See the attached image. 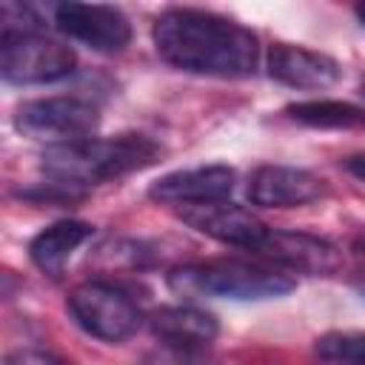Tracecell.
Wrapping results in <instances>:
<instances>
[{
	"instance_id": "6da1fadb",
	"label": "cell",
	"mask_w": 365,
	"mask_h": 365,
	"mask_svg": "<svg viewBox=\"0 0 365 365\" xmlns=\"http://www.w3.org/2000/svg\"><path fill=\"white\" fill-rule=\"evenodd\" d=\"M151 40L168 66L188 74L240 80L257 74L259 66L257 34L205 9H165L151 26Z\"/></svg>"
},
{
	"instance_id": "7a4b0ae2",
	"label": "cell",
	"mask_w": 365,
	"mask_h": 365,
	"mask_svg": "<svg viewBox=\"0 0 365 365\" xmlns=\"http://www.w3.org/2000/svg\"><path fill=\"white\" fill-rule=\"evenodd\" d=\"M163 154V145L145 134H117V137H86L74 143L46 145L40 154V168L48 180L88 188L131 171L151 165Z\"/></svg>"
},
{
	"instance_id": "3957f363",
	"label": "cell",
	"mask_w": 365,
	"mask_h": 365,
	"mask_svg": "<svg viewBox=\"0 0 365 365\" xmlns=\"http://www.w3.org/2000/svg\"><path fill=\"white\" fill-rule=\"evenodd\" d=\"M294 277L262 262L245 259H208L180 265L168 274V288L180 297H217V299H274L294 291Z\"/></svg>"
},
{
	"instance_id": "277c9868",
	"label": "cell",
	"mask_w": 365,
	"mask_h": 365,
	"mask_svg": "<svg viewBox=\"0 0 365 365\" xmlns=\"http://www.w3.org/2000/svg\"><path fill=\"white\" fill-rule=\"evenodd\" d=\"M66 308L88 336L103 342H123L134 336L143 325L140 305L123 288L100 279H88L71 288Z\"/></svg>"
},
{
	"instance_id": "5b68a950",
	"label": "cell",
	"mask_w": 365,
	"mask_h": 365,
	"mask_svg": "<svg viewBox=\"0 0 365 365\" xmlns=\"http://www.w3.org/2000/svg\"><path fill=\"white\" fill-rule=\"evenodd\" d=\"M77 66L71 46L40 31H3L0 34V74L14 86L57 83Z\"/></svg>"
},
{
	"instance_id": "8992f818",
	"label": "cell",
	"mask_w": 365,
	"mask_h": 365,
	"mask_svg": "<svg viewBox=\"0 0 365 365\" xmlns=\"http://www.w3.org/2000/svg\"><path fill=\"white\" fill-rule=\"evenodd\" d=\"M97 125H100V108L91 100L74 94L26 100L14 111V128L23 137L48 145L86 140L97 131Z\"/></svg>"
},
{
	"instance_id": "52a82bcc",
	"label": "cell",
	"mask_w": 365,
	"mask_h": 365,
	"mask_svg": "<svg viewBox=\"0 0 365 365\" xmlns=\"http://www.w3.org/2000/svg\"><path fill=\"white\" fill-rule=\"evenodd\" d=\"M57 31L97 54H120L131 43V23L117 6L106 3H57L51 6Z\"/></svg>"
},
{
	"instance_id": "ba28073f",
	"label": "cell",
	"mask_w": 365,
	"mask_h": 365,
	"mask_svg": "<svg viewBox=\"0 0 365 365\" xmlns=\"http://www.w3.org/2000/svg\"><path fill=\"white\" fill-rule=\"evenodd\" d=\"M254 254L279 271H299L311 277H331L342 265V254L334 242L305 231L268 228V234L254 248Z\"/></svg>"
},
{
	"instance_id": "9c48e42d",
	"label": "cell",
	"mask_w": 365,
	"mask_h": 365,
	"mask_svg": "<svg viewBox=\"0 0 365 365\" xmlns=\"http://www.w3.org/2000/svg\"><path fill=\"white\" fill-rule=\"evenodd\" d=\"M234 185H237V171L231 165L214 163V165H194V168H177L163 174L148 185V197L154 202L185 208V205L228 200Z\"/></svg>"
},
{
	"instance_id": "30bf717a",
	"label": "cell",
	"mask_w": 365,
	"mask_h": 365,
	"mask_svg": "<svg viewBox=\"0 0 365 365\" xmlns=\"http://www.w3.org/2000/svg\"><path fill=\"white\" fill-rule=\"evenodd\" d=\"M177 214L194 231H200V234H205V237H211L217 242L245 248V251H254L262 242V237L268 234V228H271L259 217H254L248 208L234 205L231 200L202 202V205H185Z\"/></svg>"
},
{
	"instance_id": "8fae6325",
	"label": "cell",
	"mask_w": 365,
	"mask_h": 365,
	"mask_svg": "<svg viewBox=\"0 0 365 365\" xmlns=\"http://www.w3.org/2000/svg\"><path fill=\"white\" fill-rule=\"evenodd\" d=\"M328 185L308 168L259 165L248 177V200L262 208H297L325 197Z\"/></svg>"
},
{
	"instance_id": "7c38bea8",
	"label": "cell",
	"mask_w": 365,
	"mask_h": 365,
	"mask_svg": "<svg viewBox=\"0 0 365 365\" xmlns=\"http://www.w3.org/2000/svg\"><path fill=\"white\" fill-rule=\"evenodd\" d=\"M265 68L271 80L288 88H305V91L331 88L342 77V66L331 54L297 46V43H274L268 48Z\"/></svg>"
},
{
	"instance_id": "4fadbf2b",
	"label": "cell",
	"mask_w": 365,
	"mask_h": 365,
	"mask_svg": "<svg viewBox=\"0 0 365 365\" xmlns=\"http://www.w3.org/2000/svg\"><path fill=\"white\" fill-rule=\"evenodd\" d=\"M148 328L160 345L188 351H208L220 334L217 317L197 305H165L148 317Z\"/></svg>"
},
{
	"instance_id": "5bb4252c",
	"label": "cell",
	"mask_w": 365,
	"mask_h": 365,
	"mask_svg": "<svg viewBox=\"0 0 365 365\" xmlns=\"http://www.w3.org/2000/svg\"><path fill=\"white\" fill-rule=\"evenodd\" d=\"M94 234V225L83 222V220H60V222H51L48 228H43L40 234L31 237L29 242V257L31 262L48 274V277H60L68 257L86 242L91 240Z\"/></svg>"
},
{
	"instance_id": "9a60e30c",
	"label": "cell",
	"mask_w": 365,
	"mask_h": 365,
	"mask_svg": "<svg viewBox=\"0 0 365 365\" xmlns=\"http://www.w3.org/2000/svg\"><path fill=\"white\" fill-rule=\"evenodd\" d=\"M285 114L294 123L311 125V128H359L365 125V108L345 103V100H305L291 103Z\"/></svg>"
},
{
	"instance_id": "2e32d148",
	"label": "cell",
	"mask_w": 365,
	"mask_h": 365,
	"mask_svg": "<svg viewBox=\"0 0 365 365\" xmlns=\"http://www.w3.org/2000/svg\"><path fill=\"white\" fill-rule=\"evenodd\" d=\"M140 365H217V359L208 351H188V348H168L160 345L148 351Z\"/></svg>"
},
{
	"instance_id": "e0dca14e",
	"label": "cell",
	"mask_w": 365,
	"mask_h": 365,
	"mask_svg": "<svg viewBox=\"0 0 365 365\" xmlns=\"http://www.w3.org/2000/svg\"><path fill=\"white\" fill-rule=\"evenodd\" d=\"M0 20H3V31H40L43 29V17L37 14V9L26 3H3Z\"/></svg>"
},
{
	"instance_id": "ac0fdd59",
	"label": "cell",
	"mask_w": 365,
	"mask_h": 365,
	"mask_svg": "<svg viewBox=\"0 0 365 365\" xmlns=\"http://www.w3.org/2000/svg\"><path fill=\"white\" fill-rule=\"evenodd\" d=\"M6 365H71L48 351H34V348H23V351H14L6 356Z\"/></svg>"
},
{
	"instance_id": "d6986e66",
	"label": "cell",
	"mask_w": 365,
	"mask_h": 365,
	"mask_svg": "<svg viewBox=\"0 0 365 365\" xmlns=\"http://www.w3.org/2000/svg\"><path fill=\"white\" fill-rule=\"evenodd\" d=\"M342 165H345V171H348V174H354L356 180H365V151L348 154V157L342 160Z\"/></svg>"
},
{
	"instance_id": "ffe728a7",
	"label": "cell",
	"mask_w": 365,
	"mask_h": 365,
	"mask_svg": "<svg viewBox=\"0 0 365 365\" xmlns=\"http://www.w3.org/2000/svg\"><path fill=\"white\" fill-rule=\"evenodd\" d=\"M354 14H356V20L365 26V3H356V6H354Z\"/></svg>"
},
{
	"instance_id": "44dd1931",
	"label": "cell",
	"mask_w": 365,
	"mask_h": 365,
	"mask_svg": "<svg viewBox=\"0 0 365 365\" xmlns=\"http://www.w3.org/2000/svg\"><path fill=\"white\" fill-rule=\"evenodd\" d=\"M317 365H365V362H322V359H317Z\"/></svg>"
},
{
	"instance_id": "7402d4cb",
	"label": "cell",
	"mask_w": 365,
	"mask_h": 365,
	"mask_svg": "<svg viewBox=\"0 0 365 365\" xmlns=\"http://www.w3.org/2000/svg\"><path fill=\"white\" fill-rule=\"evenodd\" d=\"M359 97H362V100H365V77H362V80H359Z\"/></svg>"
},
{
	"instance_id": "603a6c76",
	"label": "cell",
	"mask_w": 365,
	"mask_h": 365,
	"mask_svg": "<svg viewBox=\"0 0 365 365\" xmlns=\"http://www.w3.org/2000/svg\"><path fill=\"white\" fill-rule=\"evenodd\" d=\"M362 245H365V240H362Z\"/></svg>"
}]
</instances>
